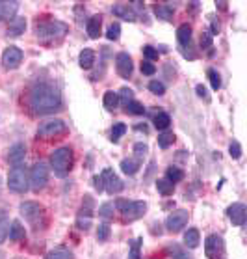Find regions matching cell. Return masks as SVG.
Listing matches in <instances>:
<instances>
[{
  "label": "cell",
  "mask_w": 247,
  "mask_h": 259,
  "mask_svg": "<svg viewBox=\"0 0 247 259\" xmlns=\"http://www.w3.org/2000/svg\"><path fill=\"white\" fill-rule=\"evenodd\" d=\"M23 62V51L15 45H10V47L4 49L2 53V64L6 69H17L19 65Z\"/></svg>",
  "instance_id": "13"
},
{
  "label": "cell",
  "mask_w": 247,
  "mask_h": 259,
  "mask_svg": "<svg viewBox=\"0 0 247 259\" xmlns=\"http://www.w3.org/2000/svg\"><path fill=\"white\" fill-rule=\"evenodd\" d=\"M149 151V146L147 144H143V142H138L134 146V155H136V159H143L145 155H147Z\"/></svg>",
  "instance_id": "45"
},
{
  "label": "cell",
  "mask_w": 247,
  "mask_h": 259,
  "mask_svg": "<svg viewBox=\"0 0 247 259\" xmlns=\"http://www.w3.org/2000/svg\"><path fill=\"white\" fill-rule=\"evenodd\" d=\"M153 10L154 15L162 19V21H171L173 15H175V4H156Z\"/></svg>",
  "instance_id": "22"
},
{
  "label": "cell",
  "mask_w": 247,
  "mask_h": 259,
  "mask_svg": "<svg viewBox=\"0 0 247 259\" xmlns=\"http://www.w3.org/2000/svg\"><path fill=\"white\" fill-rule=\"evenodd\" d=\"M199 45H201V49H203V51L212 47V34H210V32H203V34H201Z\"/></svg>",
  "instance_id": "48"
},
{
  "label": "cell",
  "mask_w": 247,
  "mask_h": 259,
  "mask_svg": "<svg viewBox=\"0 0 247 259\" xmlns=\"http://www.w3.org/2000/svg\"><path fill=\"white\" fill-rule=\"evenodd\" d=\"M195 92H197V95H199L201 99H205L206 103H210V95H208V90H206L203 84H197V86H195Z\"/></svg>",
  "instance_id": "49"
},
{
  "label": "cell",
  "mask_w": 247,
  "mask_h": 259,
  "mask_svg": "<svg viewBox=\"0 0 247 259\" xmlns=\"http://www.w3.org/2000/svg\"><path fill=\"white\" fill-rule=\"evenodd\" d=\"M140 166H141L140 159H123L121 160V170H123V174H127V176H134L136 171L140 170Z\"/></svg>",
  "instance_id": "27"
},
{
  "label": "cell",
  "mask_w": 247,
  "mask_h": 259,
  "mask_svg": "<svg viewBox=\"0 0 247 259\" xmlns=\"http://www.w3.org/2000/svg\"><path fill=\"white\" fill-rule=\"evenodd\" d=\"M21 214L24 217V220L28 222L30 226H34L35 230H41L47 226V211L45 207L39 205V203H34V201H26L21 205Z\"/></svg>",
  "instance_id": "4"
},
{
  "label": "cell",
  "mask_w": 247,
  "mask_h": 259,
  "mask_svg": "<svg viewBox=\"0 0 247 259\" xmlns=\"http://www.w3.org/2000/svg\"><path fill=\"white\" fill-rule=\"evenodd\" d=\"M69 32V26L58 19H48V21H39L35 23V37L43 45H59L64 41V37Z\"/></svg>",
  "instance_id": "2"
},
{
  "label": "cell",
  "mask_w": 247,
  "mask_h": 259,
  "mask_svg": "<svg viewBox=\"0 0 247 259\" xmlns=\"http://www.w3.org/2000/svg\"><path fill=\"white\" fill-rule=\"evenodd\" d=\"M167 252H169V255L173 259H190V255L186 252H184L180 246H176V244H171L169 248H167Z\"/></svg>",
  "instance_id": "38"
},
{
  "label": "cell",
  "mask_w": 247,
  "mask_h": 259,
  "mask_svg": "<svg viewBox=\"0 0 247 259\" xmlns=\"http://www.w3.org/2000/svg\"><path fill=\"white\" fill-rule=\"evenodd\" d=\"M28 174H26V168L24 166H15L12 171H10V176H8V187L10 190L13 192H19V194H23L26 190L30 189L28 187Z\"/></svg>",
  "instance_id": "6"
},
{
  "label": "cell",
  "mask_w": 247,
  "mask_h": 259,
  "mask_svg": "<svg viewBox=\"0 0 247 259\" xmlns=\"http://www.w3.org/2000/svg\"><path fill=\"white\" fill-rule=\"evenodd\" d=\"M225 250V241L221 235H208L205 241V253L208 259H221Z\"/></svg>",
  "instance_id": "12"
},
{
  "label": "cell",
  "mask_w": 247,
  "mask_h": 259,
  "mask_svg": "<svg viewBox=\"0 0 247 259\" xmlns=\"http://www.w3.org/2000/svg\"><path fill=\"white\" fill-rule=\"evenodd\" d=\"M93 185H95V189L99 190V192H102V190H104V187H102V179H100V176H95V177H93Z\"/></svg>",
  "instance_id": "50"
},
{
  "label": "cell",
  "mask_w": 247,
  "mask_h": 259,
  "mask_svg": "<svg viewBox=\"0 0 247 259\" xmlns=\"http://www.w3.org/2000/svg\"><path fill=\"white\" fill-rule=\"evenodd\" d=\"M149 90H151L154 95L165 94V86H164V82H160V80H151V82H149Z\"/></svg>",
  "instance_id": "42"
},
{
  "label": "cell",
  "mask_w": 247,
  "mask_h": 259,
  "mask_svg": "<svg viewBox=\"0 0 247 259\" xmlns=\"http://www.w3.org/2000/svg\"><path fill=\"white\" fill-rule=\"evenodd\" d=\"M19 10V2H6L0 0V21H12Z\"/></svg>",
  "instance_id": "19"
},
{
  "label": "cell",
  "mask_w": 247,
  "mask_h": 259,
  "mask_svg": "<svg viewBox=\"0 0 247 259\" xmlns=\"http://www.w3.org/2000/svg\"><path fill=\"white\" fill-rule=\"evenodd\" d=\"M91 217H93V198L91 196H84L82 209L78 211V217H77L78 230L88 231L91 228Z\"/></svg>",
  "instance_id": "9"
},
{
  "label": "cell",
  "mask_w": 247,
  "mask_h": 259,
  "mask_svg": "<svg viewBox=\"0 0 247 259\" xmlns=\"http://www.w3.org/2000/svg\"><path fill=\"white\" fill-rule=\"evenodd\" d=\"M119 35H121V24L119 23H112L106 30V37L110 39V41H117Z\"/></svg>",
  "instance_id": "36"
},
{
  "label": "cell",
  "mask_w": 247,
  "mask_h": 259,
  "mask_svg": "<svg viewBox=\"0 0 247 259\" xmlns=\"http://www.w3.org/2000/svg\"><path fill=\"white\" fill-rule=\"evenodd\" d=\"M28 106L35 116H47L61 108V94L50 82H35L28 92Z\"/></svg>",
  "instance_id": "1"
},
{
  "label": "cell",
  "mask_w": 247,
  "mask_h": 259,
  "mask_svg": "<svg viewBox=\"0 0 247 259\" xmlns=\"http://www.w3.org/2000/svg\"><path fill=\"white\" fill-rule=\"evenodd\" d=\"M227 217L232 222V226H243L247 220V207L240 201H236L227 209Z\"/></svg>",
  "instance_id": "15"
},
{
  "label": "cell",
  "mask_w": 247,
  "mask_h": 259,
  "mask_svg": "<svg viewBox=\"0 0 247 259\" xmlns=\"http://www.w3.org/2000/svg\"><path fill=\"white\" fill-rule=\"evenodd\" d=\"M100 28H102V17L100 15H93V17L89 19L88 24H86V32L91 39H97L100 35Z\"/></svg>",
  "instance_id": "21"
},
{
  "label": "cell",
  "mask_w": 247,
  "mask_h": 259,
  "mask_svg": "<svg viewBox=\"0 0 247 259\" xmlns=\"http://www.w3.org/2000/svg\"><path fill=\"white\" fill-rule=\"evenodd\" d=\"M73 164H75V155H73V149L67 146L58 147L52 155H50V166L54 170V176L56 177H67L69 171L73 170Z\"/></svg>",
  "instance_id": "3"
},
{
  "label": "cell",
  "mask_w": 247,
  "mask_h": 259,
  "mask_svg": "<svg viewBox=\"0 0 247 259\" xmlns=\"http://www.w3.org/2000/svg\"><path fill=\"white\" fill-rule=\"evenodd\" d=\"M65 133H67V125H65L64 119H52V121L39 125L37 138H41V140H52V138L64 136Z\"/></svg>",
  "instance_id": "8"
},
{
  "label": "cell",
  "mask_w": 247,
  "mask_h": 259,
  "mask_svg": "<svg viewBox=\"0 0 247 259\" xmlns=\"http://www.w3.org/2000/svg\"><path fill=\"white\" fill-rule=\"evenodd\" d=\"M108 237H110V226L100 224L97 228V241H108Z\"/></svg>",
  "instance_id": "43"
},
{
  "label": "cell",
  "mask_w": 247,
  "mask_h": 259,
  "mask_svg": "<svg viewBox=\"0 0 247 259\" xmlns=\"http://www.w3.org/2000/svg\"><path fill=\"white\" fill-rule=\"evenodd\" d=\"M140 69H141V73H143V75H147V77H153L154 73H156V65H153V62L141 60Z\"/></svg>",
  "instance_id": "40"
},
{
  "label": "cell",
  "mask_w": 247,
  "mask_h": 259,
  "mask_svg": "<svg viewBox=\"0 0 247 259\" xmlns=\"http://www.w3.org/2000/svg\"><path fill=\"white\" fill-rule=\"evenodd\" d=\"M136 129H138V131H143V133H147V127H145V125H143V123L136 125Z\"/></svg>",
  "instance_id": "53"
},
{
  "label": "cell",
  "mask_w": 247,
  "mask_h": 259,
  "mask_svg": "<svg viewBox=\"0 0 247 259\" xmlns=\"http://www.w3.org/2000/svg\"><path fill=\"white\" fill-rule=\"evenodd\" d=\"M173 142H175V135L171 131H162L158 135V146L162 149H167L169 146H173Z\"/></svg>",
  "instance_id": "33"
},
{
  "label": "cell",
  "mask_w": 247,
  "mask_h": 259,
  "mask_svg": "<svg viewBox=\"0 0 247 259\" xmlns=\"http://www.w3.org/2000/svg\"><path fill=\"white\" fill-rule=\"evenodd\" d=\"M24 157H26V146L19 142V144H15V146L10 147V151H8L6 160L10 162V164L19 166V164H21V162L24 160Z\"/></svg>",
  "instance_id": "17"
},
{
  "label": "cell",
  "mask_w": 247,
  "mask_h": 259,
  "mask_svg": "<svg viewBox=\"0 0 247 259\" xmlns=\"http://www.w3.org/2000/svg\"><path fill=\"white\" fill-rule=\"evenodd\" d=\"M115 209H119V212L123 214L125 222H134L138 218H141L147 211V203L145 201H130L125 198L115 200Z\"/></svg>",
  "instance_id": "5"
},
{
  "label": "cell",
  "mask_w": 247,
  "mask_h": 259,
  "mask_svg": "<svg viewBox=\"0 0 247 259\" xmlns=\"http://www.w3.org/2000/svg\"><path fill=\"white\" fill-rule=\"evenodd\" d=\"M119 101H123V105H127L129 101L134 99V92L130 88H121V92H119Z\"/></svg>",
  "instance_id": "46"
},
{
  "label": "cell",
  "mask_w": 247,
  "mask_h": 259,
  "mask_svg": "<svg viewBox=\"0 0 247 259\" xmlns=\"http://www.w3.org/2000/svg\"><path fill=\"white\" fill-rule=\"evenodd\" d=\"M112 13L115 17L130 21V23H134L136 19H138V15H136V12H134V6H130V4H113Z\"/></svg>",
  "instance_id": "16"
},
{
  "label": "cell",
  "mask_w": 247,
  "mask_h": 259,
  "mask_svg": "<svg viewBox=\"0 0 247 259\" xmlns=\"http://www.w3.org/2000/svg\"><path fill=\"white\" fill-rule=\"evenodd\" d=\"M229 153H230V157H232V159H236V160L240 159V157H241V146H240V142H236V140L230 142Z\"/></svg>",
  "instance_id": "44"
},
{
  "label": "cell",
  "mask_w": 247,
  "mask_h": 259,
  "mask_svg": "<svg viewBox=\"0 0 247 259\" xmlns=\"http://www.w3.org/2000/svg\"><path fill=\"white\" fill-rule=\"evenodd\" d=\"M218 32H219V23L212 21V32H210V34H218Z\"/></svg>",
  "instance_id": "51"
},
{
  "label": "cell",
  "mask_w": 247,
  "mask_h": 259,
  "mask_svg": "<svg viewBox=\"0 0 247 259\" xmlns=\"http://www.w3.org/2000/svg\"><path fill=\"white\" fill-rule=\"evenodd\" d=\"M153 121H154V127H156L158 131H167V129H169V125H171L169 114H167V112H162L160 108H158V112L154 114Z\"/></svg>",
  "instance_id": "25"
},
{
  "label": "cell",
  "mask_w": 247,
  "mask_h": 259,
  "mask_svg": "<svg viewBox=\"0 0 247 259\" xmlns=\"http://www.w3.org/2000/svg\"><path fill=\"white\" fill-rule=\"evenodd\" d=\"M216 6H218L221 12H227V6H229V4H227V2H216Z\"/></svg>",
  "instance_id": "52"
},
{
  "label": "cell",
  "mask_w": 247,
  "mask_h": 259,
  "mask_svg": "<svg viewBox=\"0 0 247 259\" xmlns=\"http://www.w3.org/2000/svg\"><path fill=\"white\" fill-rule=\"evenodd\" d=\"M115 69H117L119 77L130 78L132 73H134V62H132V56L129 53H119L115 56Z\"/></svg>",
  "instance_id": "14"
},
{
  "label": "cell",
  "mask_w": 247,
  "mask_h": 259,
  "mask_svg": "<svg viewBox=\"0 0 247 259\" xmlns=\"http://www.w3.org/2000/svg\"><path fill=\"white\" fill-rule=\"evenodd\" d=\"M158 49H154L153 45H145L143 47V56L147 58V62H153V60H158Z\"/></svg>",
  "instance_id": "41"
},
{
  "label": "cell",
  "mask_w": 247,
  "mask_h": 259,
  "mask_svg": "<svg viewBox=\"0 0 247 259\" xmlns=\"http://www.w3.org/2000/svg\"><path fill=\"white\" fill-rule=\"evenodd\" d=\"M78 62H80V67L82 69H91L95 65V51L93 49H84L80 56H78Z\"/></svg>",
  "instance_id": "24"
},
{
  "label": "cell",
  "mask_w": 247,
  "mask_h": 259,
  "mask_svg": "<svg viewBox=\"0 0 247 259\" xmlns=\"http://www.w3.org/2000/svg\"><path fill=\"white\" fill-rule=\"evenodd\" d=\"M8 237H10V241H13V242H21V241H24V239H26V231H24L23 224H21L19 220H13V222H12Z\"/></svg>",
  "instance_id": "23"
},
{
  "label": "cell",
  "mask_w": 247,
  "mask_h": 259,
  "mask_svg": "<svg viewBox=\"0 0 247 259\" xmlns=\"http://www.w3.org/2000/svg\"><path fill=\"white\" fill-rule=\"evenodd\" d=\"M125 133H127V125L121 123V121H119V123H115V125H113V127H112V133H110V138H112V142H119V138H121V136H123Z\"/></svg>",
  "instance_id": "37"
},
{
  "label": "cell",
  "mask_w": 247,
  "mask_h": 259,
  "mask_svg": "<svg viewBox=\"0 0 247 259\" xmlns=\"http://www.w3.org/2000/svg\"><path fill=\"white\" fill-rule=\"evenodd\" d=\"M165 179L175 185V183L182 181L184 179V171L180 170V168H176V166H169V168L165 170Z\"/></svg>",
  "instance_id": "32"
},
{
  "label": "cell",
  "mask_w": 247,
  "mask_h": 259,
  "mask_svg": "<svg viewBox=\"0 0 247 259\" xmlns=\"http://www.w3.org/2000/svg\"><path fill=\"white\" fill-rule=\"evenodd\" d=\"M125 112L132 114V116H143V114H145V106L141 105L140 101L132 99V101H129V103L125 105Z\"/></svg>",
  "instance_id": "30"
},
{
  "label": "cell",
  "mask_w": 247,
  "mask_h": 259,
  "mask_svg": "<svg viewBox=\"0 0 247 259\" xmlns=\"http://www.w3.org/2000/svg\"><path fill=\"white\" fill-rule=\"evenodd\" d=\"M45 259H73V253L65 248H54L45 255Z\"/></svg>",
  "instance_id": "34"
},
{
  "label": "cell",
  "mask_w": 247,
  "mask_h": 259,
  "mask_svg": "<svg viewBox=\"0 0 247 259\" xmlns=\"http://www.w3.org/2000/svg\"><path fill=\"white\" fill-rule=\"evenodd\" d=\"M102 103H104V108H108V110H115L119 106V95L117 92H113V90H108L104 94V97H102Z\"/></svg>",
  "instance_id": "28"
},
{
  "label": "cell",
  "mask_w": 247,
  "mask_h": 259,
  "mask_svg": "<svg viewBox=\"0 0 247 259\" xmlns=\"http://www.w3.org/2000/svg\"><path fill=\"white\" fill-rule=\"evenodd\" d=\"M24 30H26V19L15 17L10 21V24H8L6 35L8 37H19L21 34H24Z\"/></svg>",
  "instance_id": "18"
},
{
  "label": "cell",
  "mask_w": 247,
  "mask_h": 259,
  "mask_svg": "<svg viewBox=\"0 0 247 259\" xmlns=\"http://www.w3.org/2000/svg\"><path fill=\"white\" fill-rule=\"evenodd\" d=\"M208 78H210L212 90L218 92V90L221 88V77H219V73L216 69H208Z\"/></svg>",
  "instance_id": "39"
},
{
  "label": "cell",
  "mask_w": 247,
  "mask_h": 259,
  "mask_svg": "<svg viewBox=\"0 0 247 259\" xmlns=\"http://www.w3.org/2000/svg\"><path fill=\"white\" fill-rule=\"evenodd\" d=\"M156 190H158L162 196H171L175 192V185L164 177V179H158V181H156Z\"/></svg>",
  "instance_id": "31"
},
{
  "label": "cell",
  "mask_w": 247,
  "mask_h": 259,
  "mask_svg": "<svg viewBox=\"0 0 247 259\" xmlns=\"http://www.w3.org/2000/svg\"><path fill=\"white\" fill-rule=\"evenodd\" d=\"M199 242H201V235H199V230L197 228H190L186 233H184V244L188 248H197L199 246Z\"/></svg>",
  "instance_id": "26"
},
{
  "label": "cell",
  "mask_w": 247,
  "mask_h": 259,
  "mask_svg": "<svg viewBox=\"0 0 247 259\" xmlns=\"http://www.w3.org/2000/svg\"><path fill=\"white\" fill-rule=\"evenodd\" d=\"M141 242H143V237H138V239L130 244L129 259H141Z\"/></svg>",
  "instance_id": "35"
},
{
  "label": "cell",
  "mask_w": 247,
  "mask_h": 259,
  "mask_svg": "<svg viewBox=\"0 0 247 259\" xmlns=\"http://www.w3.org/2000/svg\"><path fill=\"white\" fill-rule=\"evenodd\" d=\"M8 233H10V218L4 209H0V244L8 239Z\"/></svg>",
  "instance_id": "29"
},
{
  "label": "cell",
  "mask_w": 247,
  "mask_h": 259,
  "mask_svg": "<svg viewBox=\"0 0 247 259\" xmlns=\"http://www.w3.org/2000/svg\"><path fill=\"white\" fill-rule=\"evenodd\" d=\"M192 34H194V30H192V24H188V23L180 24V26L176 28V39H178V43H180L182 47H190V45H192Z\"/></svg>",
  "instance_id": "20"
},
{
  "label": "cell",
  "mask_w": 247,
  "mask_h": 259,
  "mask_svg": "<svg viewBox=\"0 0 247 259\" xmlns=\"http://www.w3.org/2000/svg\"><path fill=\"white\" fill-rule=\"evenodd\" d=\"M99 214L102 218H112L113 217V203H104V205H100Z\"/></svg>",
  "instance_id": "47"
},
{
  "label": "cell",
  "mask_w": 247,
  "mask_h": 259,
  "mask_svg": "<svg viewBox=\"0 0 247 259\" xmlns=\"http://www.w3.org/2000/svg\"><path fill=\"white\" fill-rule=\"evenodd\" d=\"M188 218H190V214L186 209H176V211H173L169 217L165 218V228L169 231H173V233H176V231H180L186 228Z\"/></svg>",
  "instance_id": "11"
},
{
  "label": "cell",
  "mask_w": 247,
  "mask_h": 259,
  "mask_svg": "<svg viewBox=\"0 0 247 259\" xmlns=\"http://www.w3.org/2000/svg\"><path fill=\"white\" fill-rule=\"evenodd\" d=\"M30 189L34 190V192H39L47 187L48 183V166L45 162H35L32 166V170H30Z\"/></svg>",
  "instance_id": "7"
},
{
  "label": "cell",
  "mask_w": 247,
  "mask_h": 259,
  "mask_svg": "<svg viewBox=\"0 0 247 259\" xmlns=\"http://www.w3.org/2000/svg\"><path fill=\"white\" fill-rule=\"evenodd\" d=\"M100 179H102V187H104L106 192L110 194H119L121 190L125 189L123 181L117 177V174L112 170V168H104L102 174H100Z\"/></svg>",
  "instance_id": "10"
}]
</instances>
